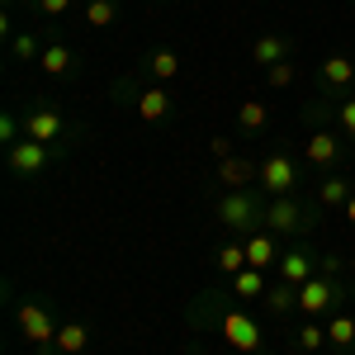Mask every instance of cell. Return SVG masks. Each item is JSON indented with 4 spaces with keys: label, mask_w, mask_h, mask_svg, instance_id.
<instances>
[{
    "label": "cell",
    "mask_w": 355,
    "mask_h": 355,
    "mask_svg": "<svg viewBox=\"0 0 355 355\" xmlns=\"http://www.w3.org/2000/svg\"><path fill=\"white\" fill-rule=\"evenodd\" d=\"M227 299H232V294H223V289H204V294H194L190 322H194V327H218L223 341H227L237 355H261V351H266V331H261V322L246 313L242 303H227Z\"/></svg>",
    "instance_id": "cell-1"
},
{
    "label": "cell",
    "mask_w": 355,
    "mask_h": 355,
    "mask_svg": "<svg viewBox=\"0 0 355 355\" xmlns=\"http://www.w3.org/2000/svg\"><path fill=\"white\" fill-rule=\"evenodd\" d=\"M114 105H123V110H133L142 123H166V119H175L180 110V100H175V85H162V81H147L142 71H128V76H119L114 81Z\"/></svg>",
    "instance_id": "cell-2"
},
{
    "label": "cell",
    "mask_w": 355,
    "mask_h": 355,
    "mask_svg": "<svg viewBox=\"0 0 355 355\" xmlns=\"http://www.w3.org/2000/svg\"><path fill=\"white\" fill-rule=\"evenodd\" d=\"M322 223V204H308L299 194H279V199H266V227L284 242H303L313 227Z\"/></svg>",
    "instance_id": "cell-3"
},
{
    "label": "cell",
    "mask_w": 355,
    "mask_h": 355,
    "mask_svg": "<svg viewBox=\"0 0 355 355\" xmlns=\"http://www.w3.org/2000/svg\"><path fill=\"white\" fill-rule=\"evenodd\" d=\"M214 218L232 237H251V232L266 227V194L261 190H223L214 199Z\"/></svg>",
    "instance_id": "cell-4"
},
{
    "label": "cell",
    "mask_w": 355,
    "mask_h": 355,
    "mask_svg": "<svg viewBox=\"0 0 355 355\" xmlns=\"http://www.w3.org/2000/svg\"><path fill=\"white\" fill-rule=\"evenodd\" d=\"M351 294H355L351 279H341V275H331V270H318L308 284H299V318H331V313L346 308Z\"/></svg>",
    "instance_id": "cell-5"
},
{
    "label": "cell",
    "mask_w": 355,
    "mask_h": 355,
    "mask_svg": "<svg viewBox=\"0 0 355 355\" xmlns=\"http://www.w3.org/2000/svg\"><path fill=\"white\" fill-rule=\"evenodd\" d=\"M19 123H24V137H33V142H67V147H76V137L85 133V128H76V123L57 110V105H48V100L19 105Z\"/></svg>",
    "instance_id": "cell-6"
},
{
    "label": "cell",
    "mask_w": 355,
    "mask_h": 355,
    "mask_svg": "<svg viewBox=\"0 0 355 355\" xmlns=\"http://www.w3.org/2000/svg\"><path fill=\"white\" fill-rule=\"evenodd\" d=\"M62 157H67V142H33V137H19V142L5 147V166H10L15 180H33V175L53 171Z\"/></svg>",
    "instance_id": "cell-7"
},
{
    "label": "cell",
    "mask_w": 355,
    "mask_h": 355,
    "mask_svg": "<svg viewBox=\"0 0 355 355\" xmlns=\"http://www.w3.org/2000/svg\"><path fill=\"white\" fill-rule=\"evenodd\" d=\"M303 171L308 166L289 152V147H270L266 157H261V194L266 199H279V194H299L303 185Z\"/></svg>",
    "instance_id": "cell-8"
},
{
    "label": "cell",
    "mask_w": 355,
    "mask_h": 355,
    "mask_svg": "<svg viewBox=\"0 0 355 355\" xmlns=\"http://www.w3.org/2000/svg\"><path fill=\"white\" fill-rule=\"evenodd\" d=\"M313 85H318V100L341 105L346 95H355V57H341V53L322 57L318 71H313Z\"/></svg>",
    "instance_id": "cell-9"
},
{
    "label": "cell",
    "mask_w": 355,
    "mask_h": 355,
    "mask_svg": "<svg viewBox=\"0 0 355 355\" xmlns=\"http://www.w3.org/2000/svg\"><path fill=\"white\" fill-rule=\"evenodd\" d=\"M341 162H346V137L336 133V128H313L308 142H303V166L318 171V180H322V175H331Z\"/></svg>",
    "instance_id": "cell-10"
},
{
    "label": "cell",
    "mask_w": 355,
    "mask_h": 355,
    "mask_svg": "<svg viewBox=\"0 0 355 355\" xmlns=\"http://www.w3.org/2000/svg\"><path fill=\"white\" fill-rule=\"evenodd\" d=\"M15 318H19V336H24L33 351L38 346H53L57 327H62L53 313H48V303H38V299H19L15 303Z\"/></svg>",
    "instance_id": "cell-11"
},
{
    "label": "cell",
    "mask_w": 355,
    "mask_h": 355,
    "mask_svg": "<svg viewBox=\"0 0 355 355\" xmlns=\"http://www.w3.org/2000/svg\"><path fill=\"white\" fill-rule=\"evenodd\" d=\"M214 180H218L223 190H261V162L251 152H232V157L218 162Z\"/></svg>",
    "instance_id": "cell-12"
},
{
    "label": "cell",
    "mask_w": 355,
    "mask_h": 355,
    "mask_svg": "<svg viewBox=\"0 0 355 355\" xmlns=\"http://www.w3.org/2000/svg\"><path fill=\"white\" fill-rule=\"evenodd\" d=\"M318 270H322V256H318L308 242H289L284 256H279V266H275V275H279L284 284H308Z\"/></svg>",
    "instance_id": "cell-13"
},
{
    "label": "cell",
    "mask_w": 355,
    "mask_h": 355,
    "mask_svg": "<svg viewBox=\"0 0 355 355\" xmlns=\"http://www.w3.org/2000/svg\"><path fill=\"white\" fill-rule=\"evenodd\" d=\"M38 67H43L48 76H57V81H62V76H67V81L81 76V67H76V48H71L67 38H57L53 28H48V48H43V57H38Z\"/></svg>",
    "instance_id": "cell-14"
},
{
    "label": "cell",
    "mask_w": 355,
    "mask_h": 355,
    "mask_svg": "<svg viewBox=\"0 0 355 355\" xmlns=\"http://www.w3.org/2000/svg\"><path fill=\"white\" fill-rule=\"evenodd\" d=\"M137 71H142L147 81L175 85V81H180V53H175V48H152V53L137 57Z\"/></svg>",
    "instance_id": "cell-15"
},
{
    "label": "cell",
    "mask_w": 355,
    "mask_h": 355,
    "mask_svg": "<svg viewBox=\"0 0 355 355\" xmlns=\"http://www.w3.org/2000/svg\"><path fill=\"white\" fill-rule=\"evenodd\" d=\"M246 242V266H256V270H275L279 266V256H284V237H275L270 227H261V232H251V237H242Z\"/></svg>",
    "instance_id": "cell-16"
},
{
    "label": "cell",
    "mask_w": 355,
    "mask_h": 355,
    "mask_svg": "<svg viewBox=\"0 0 355 355\" xmlns=\"http://www.w3.org/2000/svg\"><path fill=\"white\" fill-rule=\"evenodd\" d=\"M85 346H90V327L85 322H62L53 346H38L33 355H85Z\"/></svg>",
    "instance_id": "cell-17"
},
{
    "label": "cell",
    "mask_w": 355,
    "mask_h": 355,
    "mask_svg": "<svg viewBox=\"0 0 355 355\" xmlns=\"http://www.w3.org/2000/svg\"><path fill=\"white\" fill-rule=\"evenodd\" d=\"M294 53H299V48H294V38H289V33H261V38L251 43V62H256V67H275V62H289Z\"/></svg>",
    "instance_id": "cell-18"
},
{
    "label": "cell",
    "mask_w": 355,
    "mask_h": 355,
    "mask_svg": "<svg viewBox=\"0 0 355 355\" xmlns=\"http://www.w3.org/2000/svg\"><path fill=\"white\" fill-rule=\"evenodd\" d=\"M43 48H48V28H19V33L10 38V57H15V62H28V67H38Z\"/></svg>",
    "instance_id": "cell-19"
},
{
    "label": "cell",
    "mask_w": 355,
    "mask_h": 355,
    "mask_svg": "<svg viewBox=\"0 0 355 355\" xmlns=\"http://www.w3.org/2000/svg\"><path fill=\"white\" fill-rule=\"evenodd\" d=\"M261 308H266L270 318H294V313H299V284L275 279L270 289H266V299H261Z\"/></svg>",
    "instance_id": "cell-20"
},
{
    "label": "cell",
    "mask_w": 355,
    "mask_h": 355,
    "mask_svg": "<svg viewBox=\"0 0 355 355\" xmlns=\"http://www.w3.org/2000/svg\"><path fill=\"white\" fill-rule=\"evenodd\" d=\"M227 289H232V299L237 303H261L266 299V289H270V279H266V270H256V266H246L242 275H232V279H227Z\"/></svg>",
    "instance_id": "cell-21"
},
{
    "label": "cell",
    "mask_w": 355,
    "mask_h": 355,
    "mask_svg": "<svg viewBox=\"0 0 355 355\" xmlns=\"http://www.w3.org/2000/svg\"><path fill=\"white\" fill-rule=\"evenodd\" d=\"M327 351H336V355H351L355 351V313H331L327 318Z\"/></svg>",
    "instance_id": "cell-22"
},
{
    "label": "cell",
    "mask_w": 355,
    "mask_h": 355,
    "mask_svg": "<svg viewBox=\"0 0 355 355\" xmlns=\"http://www.w3.org/2000/svg\"><path fill=\"white\" fill-rule=\"evenodd\" d=\"M351 194H355L351 175H336V171H331V175L318 180V204H322V209H346V204H351Z\"/></svg>",
    "instance_id": "cell-23"
},
{
    "label": "cell",
    "mask_w": 355,
    "mask_h": 355,
    "mask_svg": "<svg viewBox=\"0 0 355 355\" xmlns=\"http://www.w3.org/2000/svg\"><path fill=\"white\" fill-rule=\"evenodd\" d=\"M266 128H270V105L242 100V105H237V137H261Z\"/></svg>",
    "instance_id": "cell-24"
},
{
    "label": "cell",
    "mask_w": 355,
    "mask_h": 355,
    "mask_svg": "<svg viewBox=\"0 0 355 355\" xmlns=\"http://www.w3.org/2000/svg\"><path fill=\"white\" fill-rule=\"evenodd\" d=\"M214 266H218V279L242 275V270H246V242H242V237H227V242H218V251H214Z\"/></svg>",
    "instance_id": "cell-25"
},
{
    "label": "cell",
    "mask_w": 355,
    "mask_h": 355,
    "mask_svg": "<svg viewBox=\"0 0 355 355\" xmlns=\"http://www.w3.org/2000/svg\"><path fill=\"white\" fill-rule=\"evenodd\" d=\"M294 346H299L303 355H322L327 351V327H322L318 318H303L299 331H294Z\"/></svg>",
    "instance_id": "cell-26"
},
{
    "label": "cell",
    "mask_w": 355,
    "mask_h": 355,
    "mask_svg": "<svg viewBox=\"0 0 355 355\" xmlns=\"http://www.w3.org/2000/svg\"><path fill=\"white\" fill-rule=\"evenodd\" d=\"M81 15H85V24H90V28H114V24H119V5H114V0H85Z\"/></svg>",
    "instance_id": "cell-27"
},
{
    "label": "cell",
    "mask_w": 355,
    "mask_h": 355,
    "mask_svg": "<svg viewBox=\"0 0 355 355\" xmlns=\"http://www.w3.org/2000/svg\"><path fill=\"white\" fill-rule=\"evenodd\" d=\"M294 81H299L294 57H289V62H275V67H266V85H270V90H289Z\"/></svg>",
    "instance_id": "cell-28"
},
{
    "label": "cell",
    "mask_w": 355,
    "mask_h": 355,
    "mask_svg": "<svg viewBox=\"0 0 355 355\" xmlns=\"http://www.w3.org/2000/svg\"><path fill=\"white\" fill-rule=\"evenodd\" d=\"M76 0H28V10L38 15V19H48V24H57V19H67V10H71Z\"/></svg>",
    "instance_id": "cell-29"
},
{
    "label": "cell",
    "mask_w": 355,
    "mask_h": 355,
    "mask_svg": "<svg viewBox=\"0 0 355 355\" xmlns=\"http://www.w3.org/2000/svg\"><path fill=\"white\" fill-rule=\"evenodd\" d=\"M336 133L346 137V142H355V95H346L336 105Z\"/></svg>",
    "instance_id": "cell-30"
},
{
    "label": "cell",
    "mask_w": 355,
    "mask_h": 355,
    "mask_svg": "<svg viewBox=\"0 0 355 355\" xmlns=\"http://www.w3.org/2000/svg\"><path fill=\"white\" fill-rule=\"evenodd\" d=\"M24 137V123H19V110H5L0 114V142L10 147V142H19Z\"/></svg>",
    "instance_id": "cell-31"
},
{
    "label": "cell",
    "mask_w": 355,
    "mask_h": 355,
    "mask_svg": "<svg viewBox=\"0 0 355 355\" xmlns=\"http://www.w3.org/2000/svg\"><path fill=\"white\" fill-rule=\"evenodd\" d=\"M209 152H214V162H223V157H232V152H237V137L214 133V137H209Z\"/></svg>",
    "instance_id": "cell-32"
},
{
    "label": "cell",
    "mask_w": 355,
    "mask_h": 355,
    "mask_svg": "<svg viewBox=\"0 0 355 355\" xmlns=\"http://www.w3.org/2000/svg\"><path fill=\"white\" fill-rule=\"evenodd\" d=\"M341 214H346V223H351V227H355V194H351V204H346Z\"/></svg>",
    "instance_id": "cell-33"
},
{
    "label": "cell",
    "mask_w": 355,
    "mask_h": 355,
    "mask_svg": "<svg viewBox=\"0 0 355 355\" xmlns=\"http://www.w3.org/2000/svg\"><path fill=\"white\" fill-rule=\"evenodd\" d=\"M346 261H351V275H355V251H351V256H346Z\"/></svg>",
    "instance_id": "cell-34"
},
{
    "label": "cell",
    "mask_w": 355,
    "mask_h": 355,
    "mask_svg": "<svg viewBox=\"0 0 355 355\" xmlns=\"http://www.w3.org/2000/svg\"><path fill=\"white\" fill-rule=\"evenodd\" d=\"M284 355H303V351H299V346H294V351H284Z\"/></svg>",
    "instance_id": "cell-35"
},
{
    "label": "cell",
    "mask_w": 355,
    "mask_h": 355,
    "mask_svg": "<svg viewBox=\"0 0 355 355\" xmlns=\"http://www.w3.org/2000/svg\"><path fill=\"white\" fill-rule=\"evenodd\" d=\"M331 355H336V351H331Z\"/></svg>",
    "instance_id": "cell-36"
}]
</instances>
